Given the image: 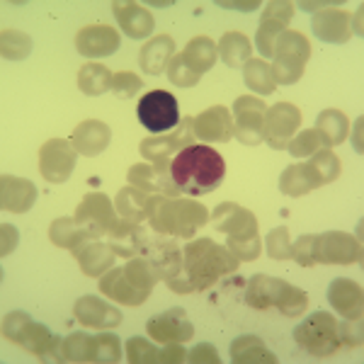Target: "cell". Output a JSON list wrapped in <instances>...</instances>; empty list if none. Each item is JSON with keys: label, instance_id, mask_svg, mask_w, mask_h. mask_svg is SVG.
<instances>
[{"label": "cell", "instance_id": "obj_38", "mask_svg": "<svg viewBox=\"0 0 364 364\" xmlns=\"http://www.w3.org/2000/svg\"><path fill=\"white\" fill-rule=\"evenodd\" d=\"M316 132L321 134L326 149H331V146H338L348 139L350 122L340 109H323V112L316 117Z\"/></svg>", "mask_w": 364, "mask_h": 364}, {"label": "cell", "instance_id": "obj_49", "mask_svg": "<svg viewBox=\"0 0 364 364\" xmlns=\"http://www.w3.org/2000/svg\"><path fill=\"white\" fill-rule=\"evenodd\" d=\"M291 260H296L301 267L316 265V236H301L291 243Z\"/></svg>", "mask_w": 364, "mask_h": 364}, {"label": "cell", "instance_id": "obj_50", "mask_svg": "<svg viewBox=\"0 0 364 364\" xmlns=\"http://www.w3.org/2000/svg\"><path fill=\"white\" fill-rule=\"evenodd\" d=\"M100 362H119L122 360V343L114 333H100Z\"/></svg>", "mask_w": 364, "mask_h": 364}, {"label": "cell", "instance_id": "obj_47", "mask_svg": "<svg viewBox=\"0 0 364 364\" xmlns=\"http://www.w3.org/2000/svg\"><path fill=\"white\" fill-rule=\"evenodd\" d=\"M168 78H170V83L173 85H178V87H192V85H197L199 83V78L202 75H197L195 70H190L187 68V63L182 61V56L180 54H175L173 56V61L168 63Z\"/></svg>", "mask_w": 364, "mask_h": 364}, {"label": "cell", "instance_id": "obj_28", "mask_svg": "<svg viewBox=\"0 0 364 364\" xmlns=\"http://www.w3.org/2000/svg\"><path fill=\"white\" fill-rule=\"evenodd\" d=\"M109 141H112V129L100 119L80 122V124L73 129V134H70L73 149L78 151L80 156H87V158L102 154L109 146Z\"/></svg>", "mask_w": 364, "mask_h": 364}, {"label": "cell", "instance_id": "obj_56", "mask_svg": "<svg viewBox=\"0 0 364 364\" xmlns=\"http://www.w3.org/2000/svg\"><path fill=\"white\" fill-rule=\"evenodd\" d=\"M299 8L304 10V13H323V10H331V8H340L338 0H328V3H299Z\"/></svg>", "mask_w": 364, "mask_h": 364}, {"label": "cell", "instance_id": "obj_8", "mask_svg": "<svg viewBox=\"0 0 364 364\" xmlns=\"http://www.w3.org/2000/svg\"><path fill=\"white\" fill-rule=\"evenodd\" d=\"M75 224L85 228L92 238H105L112 233V228L119 224V214L114 209V202L102 192H90L83 197L73 214Z\"/></svg>", "mask_w": 364, "mask_h": 364}, {"label": "cell", "instance_id": "obj_14", "mask_svg": "<svg viewBox=\"0 0 364 364\" xmlns=\"http://www.w3.org/2000/svg\"><path fill=\"white\" fill-rule=\"evenodd\" d=\"M294 8L296 5L289 3V0H274V3L265 5L255 34V44L262 58L274 56V44H277L279 34L284 32L287 25L291 22V17H294Z\"/></svg>", "mask_w": 364, "mask_h": 364}, {"label": "cell", "instance_id": "obj_33", "mask_svg": "<svg viewBox=\"0 0 364 364\" xmlns=\"http://www.w3.org/2000/svg\"><path fill=\"white\" fill-rule=\"evenodd\" d=\"M56 362H100V338L87 333H73L61 340Z\"/></svg>", "mask_w": 364, "mask_h": 364}, {"label": "cell", "instance_id": "obj_36", "mask_svg": "<svg viewBox=\"0 0 364 364\" xmlns=\"http://www.w3.org/2000/svg\"><path fill=\"white\" fill-rule=\"evenodd\" d=\"M146 207H149V195L134 185H127L117 192L114 209L119 219L134 221V224H144L146 221Z\"/></svg>", "mask_w": 364, "mask_h": 364}, {"label": "cell", "instance_id": "obj_25", "mask_svg": "<svg viewBox=\"0 0 364 364\" xmlns=\"http://www.w3.org/2000/svg\"><path fill=\"white\" fill-rule=\"evenodd\" d=\"M100 291L107 299L124 304V306H141V304L149 301L151 291H144L127 277L124 267H112L107 274H102L100 279Z\"/></svg>", "mask_w": 364, "mask_h": 364}, {"label": "cell", "instance_id": "obj_46", "mask_svg": "<svg viewBox=\"0 0 364 364\" xmlns=\"http://www.w3.org/2000/svg\"><path fill=\"white\" fill-rule=\"evenodd\" d=\"M265 250L272 260H291V240H289V228L277 226L265 236Z\"/></svg>", "mask_w": 364, "mask_h": 364}, {"label": "cell", "instance_id": "obj_9", "mask_svg": "<svg viewBox=\"0 0 364 364\" xmlns=\"http://www.w3.org/2000/svg\"><path fill=\"white\" fill-rule=\"evenodd\" d=\"M195 132H192V117H185L182 124H178L168 134H154V136L144 139L139 146V154L144 161L154 163V166H170L175 156L180 154L185 146H192Z\"/></svg>", "mask_w": 364, "mask_h": 364}, {"label": "cell", "instance_id": "obj_37", "mask_svg": "<svg viewBox=\"0 0 364 364\" xmlns=\"http://www.w3.org/2000/svg\"><path fill=\"white\" fill-rule=\"evenodd\" d=\"M216 49H219L221 61L231 68H243L252 58L250 39L240 32H226L224 37H221V42L216 44Z\"/></svg>", "mask_w": 364, "mask_h": 364}, {"label": "cell", "instance_id": "obj_16", "mask_svg": "<svg viewBox=\"0 0 364 364\" xmlns=\"http://www.w3.org/2000/svg\"><path fill=\"white\" fill-rule=\"evenodd\" d=\"M139 257H144V262L151 267V272L158 279L168 282L182 272V250L178 248L175 240H166V238L146 240Z\"/></svg>", "mask_w": 364, "mask_h": 364}, {"label": "cell", "instance_id": "obj_26", "mask_svg": "<svg viewBox=\"0 0 364 364\" xmlns=\"http://www.w3.org/2000/svg\"><path fill=\"white\" fill-rule=\"evenodd\" d=\"M311 29H314V34L321 42L345 44L352 37V15L348 10H338V8L323 10V13L314 15Z\"/></svg>", "mask_w": 364, "mask_h": 364}, {"label": "cell", "instance_id": "obj_20", "mask_svg": "<svg viewBox=\"0 0 364 364\" xmlns=\"http://www.w3.org/2000/svg\"><path fill=\"white\" fill-rule=\"evenodd\" d=\"M216 231L226 233L228 238H250L257 236V219L250 209H243L233 202H224L209 216Z\"/></svg>", "mask_w": 364, "mask_h": 364}, {"label": "cell", "instance_id": "obj_18", "mask_svg": "<svg viewBox=\"0 0 364 364\" xmlns=\"http://www.w3.org/2000/svg\"><path fill=\"white\" fill-rule=\"evenodd\" d=\"M127 182L139 190H144L146 195H168V197H180V187L173 182L170 175V166H154V163H136L129 168Z\"/></svg>", "mask_w": 364, "mask_h": 364}, {"label": "cell", "instance_id": "obj_21", "mask_svg": "<svg viewBox=\"0 0 364 364\" xmlns=\"http://www.w3.org/2000/svg\"><path fill=\"white\" fill-rule=\"evenodd\" d=\"M122 44V37L114 27L90 25L75 34V49L85 58H105L112 56Z\"/></svg>", "mask_w": 364, "mask_h": 364}, {"label": "cell", "instance_id": "obj_52", "mask_svg": "<svg viewBox=\"0 0 364 364\" xmlns=\"http://www.w3.org/2000/svg\"><path fill=\"white\" fill-rule=\"evenodd\" d=\"M340 340L348 348H362V318L340 323Z\"/></svg>", "mask_w": 364, "mask_h": 364}, {"label": "cell", "instance_id": "obj_32", "mask_svg": "<svg viewBox=\"0 0 364 364\" xmlns=\"http://www.w3.org/2000/svg\"><path fill=\"white\" fill-rule=\"evenodd\" d=\"M107 238H109L107 243L112 245L114 255L127 257V260L136 257L141 252V248H144V243L149 240L146 238L144 226L134 224V221H124V219H119V224L112 228V233H109Z\"/></svg>", "mask_w": 364, "mask_h": 364}, {"label": "cell", "instance_id": "obj_13", "mask_svg": "<svg viewBox=\"0 0 364 364\" xmlns=\"http://www.w3.org/2000/svg\"><path fill=\"white\" fill-rule=\"evenodd\" d=\"M265 102L255 95H240L233 102V136L245 146H257L265 127Z\"/></svg>", "mask_w": 364, "mask_h": 364}, {"label": "cell", "instance_id": "obj_34", "mask_svg": "<svg viewBox=\"0 0 364 364\" xmlns=\"http://www.w3.org/2000/svg\"><path fill=\"white\" fill-rule=\"evenodd\" d=\"M233 364H277L274 352L257 336H240L231 343Z\"/></svg>", "mask_w": 364, "mask_h": 364}, {"label": "cell", "instance_id": "obj_44", "mask_svg": "<svg viewBox=\"0 0 364 364\" xmlns=\"http://www.w3.org/2000/svg\"><path fill=\"white\" fill-rule=\"evenodd\" d=\"M311 166H314V170L318 173L323 185H328V182H336L340 178V173H343L340 158L333 154L331 149H321L318 154L311 156Z\"/></svg>", "mask_w": 364, "mask_h": 364}, {"label": "cell", "instance_id": "obj_22", "mask_svg": "<svg viewBox=\"0 0 364 364\" xmlns=\"http://www.w3.org/2000/svg\"><path fill=\"white\" fill-rule=\"evenodd\" d=\"M73 316L78 318V323H83L85 328H95V331H109V328H117L122 323L119 309L90 294L75 301Z\"/></svg>", "mask_w": 364, "mask_h": 364}, {"label": "cell", "instance_id": "obj_24", "mask_svg": "<svg viewBox=\"0 0 364 364\" xmlns=\"http://www.w3.org/2000/svg\"><path fill=\"white\" fill-rule=\"evenodd\" d=\"M73 255H75V260H78L80 272H83L85 277H102V274H107L109 269L114 267V257H117L112 245L100 238L85 240L83 245H78V248L73 250Z\"/></svg>", "mask_w": 364, "mask_h": 364}, {"label": "cell", "instance_id": "obj_27", "mask_svg": "<svg viewBox=\"0 0 364 364\" xmlns=\"http://www.w3.org/2000/svg\"><path fill=\"white\" fill-rule=\"evenodd\" d=\"M112 13H114V20L117 25L122 27V32L132 39H144L154 32V15L144 8L141 3H122V0H114L112 3Z\"/></svg>", "mask_w": 364, "mask_h": 364}, {"label": "cell", "instance_id": "obj_43", "mask_svg": "<svg viewBox=\"0 0 364 364\" xmlns=\"http://www.w3.org/2000/svg\"><path fill=\"white\" fill-rule=\"evenodd\" d=\"M321 149H326V144H323L321 134L316 132V129H304V132H296L294 139H291L289 146H287V151H289L294 158H311L314 154H318Z\"/></svg>", "mask_w": 364, "mask_h": 364}, {"label": "cell", "instance_id": "obj_12", "mask_svg": "<svg viewBox=\"0 0 364 364\" xmlns=\"http://www.w3.org/2000/svg\"><path fill=\"white\" fill-rule=\"evenodd\" d=\"M301 124V112L296 105L289 102H277L272 107H267L265 112V127H262V141L274 151H284L289 146V141L294 139Z\"/></svg>", "mask_w": 364, "mask_h": 364}, {"label": "cell", "instance_id": "obj_29", "mask_svg": "<svg viewBox=\"0 0 364 364\" xmlns=\"http://www.w3.org/2000/svg\"><path fill=\"white\" fill-rule=\"evenodd\" d=\"M37 202V187L34 182L15 178V175H3L0 178V207L13 214H25Z\"/></svg>", "mask_w": 364, "mask_h": 364}, {"label": "cell", "instance_id": "obj_48", "mask_svg": "<svg viewBox=\"0 0 364 364\" xmlns=\"http://www.w3.org/2000/svg\"><path fill=\"white\" fill-rule=\"evenodd\" d=\"M141 87H144V83H141V78L136 73H132V70H119V73H114L112 92L119 100H132L134 95H139Z\"/></svg>", "mask_w": 364, "mask_h": 364}, {"label": "cell", "instance_id": "obj_30", "mask_svg": "<svg viewBox=\"0 0 364 364\" xmlns=\"http://www.w3.org/2000/svg\"><path fill=\"white\" fill-rule=\"evenodd\" d=\"M175 56V42L168 34H158V37L149 39L144 46H141L139 54V63L144 68V73L149 75H161L163 70H168V63L173 61Z\"/></svg>", "mask_w": 364, "mask_h": 364}, {"label": "cell", "instance_id": "obj_39", "mask_svg": "<svg viewBox=\"0 0 364 364\" xmlns=\"http://www.w3.org/2000/svg\"><path fill=\"white\" fill-rule=\"evenodd\" d=\"M243 80L257 95H272L277 90V80L272 73V63H267L265 58H250L243 66Z\"/></svg>", "mask_w": 364, "mask_h": 364}, {"label": "cell", "instance_id": "obj_40", "mask_svg": "<svg viewBox=\"0 0 364 364\" xmlns=\"http://www.w3.org/2000/svg\"><path fill=\"white\" fill-rule=\"evenodd\" d=\"M112 78H114L112 70L107 66H102V63L92 61V63H85V66L78 70V87L85 95L97 97V95H102V92L112 90Z\"/></svg>", "mask_w": 364, "mask_h": 364}, {"label": "cell", "instance_id": "obj_23", "mask_svg": "<svg viewBox=\"0 0 364 364\" xmlns=\"http://www.w3.org/2000/svg\"><path fill=\"white\" fill-rule=\"evenodd\" d=\"M328 301L345 321H357L364 314V291L355 279H333L328 287Z\"/></svg>", "mask_w": 364, "mask_h": 364}, {"label": "cell", "instance_id": "obj_17", "mask_svg": "<svg viewBox=\"0 0 364 364\" xmlns=\"http://www.w3.org/2000/svg\"><path fill=\"white\" fill-rule=\"evenodd\" d=\"M192 132L202 144H226L233 139V114L224 105L204 109L202 114L192 117Z\"/></svg>", "mask_w": 364, "mask_h": 364}, {"label": "cell", "instance_id": "obj_15", "mask_svg": "<svg viewBox=\"0 0 364 364\" xmlns=\"http://www.w3.org/2000/svg\"><path fill=\"white\" fill-rule=\"evenodd\" d=\"M78 151L73 149L70 139H49L39 151V173L46 182L61 185L73 175Z\"/></svg>", "mask_w": 364, "mask_h": 364}, {"label": "cell", "instance_id": "obj_2", "mask_svg": "<svg viewBox=\"0 0 364 364\" xmlns=\"http://www.w3.org/2000/svg\"><path fill=\"white\" fill-rule=\"evenodd\" d=\"M209 211L204 204L182 197L149 195L146 221L156 233L170 238L192 240L204 224H209Z\"/></svg>", "mask_w": 364, "mask_h": 364}, {"label": "cell", "instance_id": "obj_31", "mask_svg": "<svg viewBox=\"0 0 364 364\" xmlns=\"http://www.w3.org/2000/svg\"><path fill=\"white\" fill-rule=\"evenodd\" d=\"M323 185L311 163H294L279 175V192L287 197H304Z\"/></svg>", "mask_w": 364, "mask_h": 364}, {"label": "cell", "instance_id": "obj_55", "mask_svg": "<svg viewBox=\"0 0 364 364\" xmlns=\"http://www.w3.org/2000/svg\"><path fill=\"white\" fill-rule=\"evenodd\" d=\"M219 8H231V10H243V13H250V10L260 8V0H216Z\"/></svg>", "mask_w": 364, "mask_h": 364}, {"label": "cell", "instance_id": "obj_51", "mask_svg": "<svg viewBox=\"0 0 364 364\" xmlns=\"http://www.w3.org/2000/svg\"><path fill=\"white\" fill-rule=\"evenodd\" d=\"M187 362L190 364H219L221 357L214 345L202 343V345H195V348L187 352Z\"/></svg>", "mask_w": 364, "mask_h": 364}, {"label": "cell", "instance_id": "obj_7", "mask_svg": "<svg viewBox=\"0 0 364 364\" xmlns=\"http://www.w3.org/2000/svg\"><path fill=\"white\" fill-rule=\"evenodd\" d=\"M311 56V44L301 32L284 29L274 44V63L272 73L277 85H294L306 70V61Z\"/></svg>", "mask_w": 364, "mask_h": 364}, {"label": "cell", "instance_id": "obj_45", "mask_svg": "<svg viewBox=\"0 0 364 364\" xmlns=\"http://www.w3.org/2000/svg\"><path fill=\"white\" fill-rule=\"evenodd\" d=\"M127 360L132 364H161V350L144 338H132L124 345Z\"/></svg>", "mask_w": 364, "mask_h": 364}, {"label": "cell", "instance_id": "obj_19", "mask_svg": "<svg viewBox=\"0 0 364 364\" xmlns=\"http://www.w3.org/2000/svg\"><path fill=\"white\" fill-rule=\"evenodd\" d=\"M146 333L161 345L187 343L190 338H195V326H192V321L187 318V314L182 309H170L146 323Z\"/></svg>", "mask_w": 364, "mask_h": 364}, {"label": "cell", "instance_id": "obj_1", "mask_svg": "<svg viewBox=\"0 0 364 364\" xmlns=\"http://www.w3.org/2000/svg\"><path fill=\"white\" fill-rule=\"evenodd\" d=\"M170 175L180 187L182 195L202 197L214 192L226 178V161L219 151L204 144L185 146L178 156L170 161Z\"/></svg>", "mask_w": 364, "mask_h": 364}, {"label": "cell", "instance_id": "obj_53", "mask_svg": "<svg viewBox=\"0 0 364 364\" xmlns=\"http://www.w3.org/2000/svg\"><path fill=\"white\" fill-rule=\"evenodd\" d=\"M0 233H3V248H0V255H10L17 245V228L10 226V224H3L0 226Z\"/></svg>", "mask_w": 364, "mask_h": 364}, {"label": "cell", "instance_id": "obj_11", "mask_svg": "<svg viewBox=\"0 0 364 364\" xmlns=\"http://www.w3.org/2000/svg\"><path fill=\"white\" fill-rule=\"evenodd\" d=\"M364 257L360 238L345 231H326L316 236V265H360Z\"/></svg>", "mask_w": 364, "mask_h": 364}, {"label": "cell", "instance_id": "obj_4", "mask_svg": "<svg viewBox=\"0 0 364 364\" xmlns=\"http://www.w3.org/2000/svg\"><path fill=\"white\" fill-rule=\"evenodd\" d=\"M245 304L250 309H277L287 318H299L309 306V294L284 279L269 274H252L245 287Z\"/></svg>", "mask_w": 364, "mask_h": 364}, {"label": "cell", "instance_id": "obj_6", "mask_svg": "<svg viewBox=\"0 0 364 364\" xmlns=\"http://www.w3.org/2000/svg\"><path fill=\"white\" fill-rule=\"evenodd\" d=\"M294 340L301 350L314 357H331L343 348L340 323L328 311H316L294 328Z\"/></svg>", "mask_w": 364, "mask_h": 364}, {"label": "cell", "instance_id": "obj_35", "mask_svg": "<svg viewBox=\"0 0 364 364\" xmlns=\"http://www.w3.org/2000/svg\"><path fill=\"white\" fill-rule=\"evenodd\" d=\"M180 56L187 63V68L195 70L197 75H204L207 70H211L216 58H219V49H216V44L209 37H195L182 49Z\"/></svg>", "mask_w": 364, "mask_h": 364}, {"label": "cell", "instance_id": "obj_5", "mask_svg": "<svg viewBox=\"0 0 364 364\" xmlns=\"http://www.w3.org/2000/svg\"><path fill=\"white\" fill-rule=\"evenodd\" d=\"M3 338L37 355L42 362L56 360V352L61 348V340L25 311H10V314L3 316Z\"/></svg>", "mask_w": 364, "mask_h": 364}, {"label": "cell", "instance_id": "obj_10", "mask_svg": "<svg viewBox=\"0 0 364 364\" xmlns=\"http://www.w3.org/2000/svg\"><path fill=\"white\" fill-rule=\"evenodd\" d=\"M139 122L151 134H168L180 124V107L175 95L166 90H151L139 102Z\"/></svg>", "mask_w": 364, "mask_h": 364}, {"label": "cell", "instance_id": "obj_42", "mask_svg": "<svg viewBox=\"0 0 364 364\" xmlns=\"http://www.w3.org/2000/svg\"><path fill=\"white\" fill-rule=\"evenodd\" d=\"M0 54L5 61H22L32 54V37L20 29H3L0 34Z\"/></svg>", "mask_w": 364, "mask_h": 364}, {"label": "cell", "instance_id": "obj_54", "mask_svg": "<svg viewBox=\"0 0 364 364\" xmlns=\"http://www.w3.org/2000/svg\"><path fill=\"white\" fill-rule=\"evenodd\" d=\"M166 284H168V289H173V291H175V294H192V291H195V287H192V282L187 279V274H185V272H180L178 277L168 279Z\"/></svg>", "mask_w": 364, "mask_h": 364}, {"label": "cell", "instance_id": "obj_41", "mask_svg": "<svg viewBox=\"0 0 364 364\" xmlns=\"http://www.w3.org/2000/svg\"><path fill=\"white\" fill-rule=\"evenodd\" d=\"M92 236L85 231V228H80L78 224H75V219H56L54 224H51L49 228V240L54 245H58V248H66L73 252L78 245H83L85 240H90Z\"/></svg>", "mask_w": 364, "mask_h": 364}, {"label": "cell", "instance_id": "obj_3", "mask_svg": "<svg viewBox=\"0 0 364 364\" xmlns=\"http://www.w3.org/2000/svg\"><path fill=\"white\" fill-rule=\"evenodd\" d=\"M240 260L226 245L214 243L211 238H192L182 250V272L192 282L195 291L214 287L226 274L238 269Z\"/></svg>", "mask_w": 364, "mask_h": 364}, {"label": "cell", "instance_id": "obj_57", "mask_svg": "<svg viewBox=\"0 0 364 364\" xmlns=\"http://www.w3.org/2000/svg\"><path fill=\"white\" fill-rule=\"evenodd\" d=\"M362 124H364V119L360 117V119H357V127H355V134H352V146H355L357 154H362Z\"/></svg>", "mask_w": 364, "mask_h": 364}]
</instances>
